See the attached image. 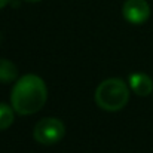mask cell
<instances>
[{
    "instance_id": "6da1fadb",
    "label": "cell",
    "mask_w": 153,
    "mask_h": 153,
    "mask_svg": "<svg viewBox=\"0 0 153 153\" xmlns=\"http://www.w3.org/2000/svg\"><path fill=\"white\" fill-rule=\"evenodd\" d=\"M48 100V89L42 77L25 74L19 77L10 94V102L18 114L27 116L39 111Z\"/></svg>"
},
{
    "instance_id": "7a4b0ae2",
    "label": "cell",
    "mask_w": 153,
    "mask_h": 153,
    "mask_svg": "<svg viewBox=\"0 0 153 153\" xmlns=\"http://www.w3.org/2000/svg\"><path fill=\"white\" fill-rule=\"evenodd\" d=\"M129 100V89L119 77L105 79L95 89V102L107 111H117L126 105Z\"/></svg>"
},
{
    "instance_id": "3957f363",
    "label": "cell",
    "mask_w": 153,
    "mask_h": 153,
    "mask_svg": "<svg viewBox=\"0 0 153 153\" xmlns=\"http://www.w3.org/2000/svg\"><path fill=\"white\" fill-rule=\"evenodd\" d=\"M64 132H65V128L59 119L43 117L36 123L33 135H34V140L37 143L45 144V146H51V144L58 143L64 137Z\"/></svg>"
},
{
    "instance_id": "277c9868",
    "label": "cell",
    "mask_w": 153,
    "mask_h": 153,
    "mask_svg": "<svg viewBox=\"0 0 153 153\" xmlns=\"http://www.w3.org/2000/svg\"><path fill=\"white\" fill-rule=\"evenodd\" d=\"M123 18L131 24H143L150 16V7L146 0H126L122 7Z\"/></svg>"
},
{
    "instance_id": "5b68a950",
    "label": "cell",
    "mask_w": 153,
    "mask_h": 153,
    "mask_svg": "<svg viewBox=\"0 0 153 153\" xmlns=\"http://www.w3.org/2000/svg\"><path fill=\"white\" fill-rule=\"evenodd\" d=\"M129 86L137 95L146 97L153 91V80L144 73H134L129 76Z\"/></svg>"
},
{
    "instance_id": "8992f818",
    "label": "cell",
    "mask_w": 153,
    "mask_h": 153,
    "mask_svg": "<svg viewBox=\"0 0 153 153\" xmlns=\"http://www.w3.org/2000/svg\"><path fill=\"white\" fill-rule=\"evenodd\" d=\"M18 77L16 65L4 58H0V83H10Z\"/></svg>"
},
{
    "instance_id": "52a82bcc",
    "label": "cell",
    "mask_w": 153,
    "mask_h": 153,
    "mask_svg": "<svg viewBox=\"0 0 153 153\" xmlns=\"http://www.w3.org/2000/svg\"><path fill=\"white\" fill-rule=\"evenodd\" d=\"M13 122V107L0 102V131L7 129Z\"/></svg>"
},
{
    "instance_id": "ba28073f",
    "label": "cell",
    "mask_w": 153,
    "mask_h": 153,
    "mask_svg": "<svg viewBox=\"0 0 153 153\" xmlns=\"http://www.w3.org/2000/svg\"><path fill=\"white\" fill-rule=\"evenodd\" d=\"M9 1H10V0H0V9H3V7H4Z\"/></svg>"
},
{
    "instance_id": "9c48e42d",
    "label": "cell",
    "mask_w": 153,
    "mask_h": 153,
    "mask_svg": "<svg viewBox=\"0 0 153 153\" xmlns=\"http://www.w3.org/2000/svg\"><path fill=\"white\" fill-rule=\"evenodd\" d=\"M25 1H28V3H37V1H40V0H25Z\"/></svg>"
}]
</instances>
